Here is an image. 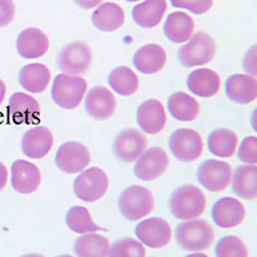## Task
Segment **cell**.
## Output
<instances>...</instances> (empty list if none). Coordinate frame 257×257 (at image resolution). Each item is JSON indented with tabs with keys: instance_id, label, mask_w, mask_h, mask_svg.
Wrapping results in <instances>:
<instances>
[{
	"instance_id": "6da1fadb",
	"label": "cell",
	"mask_w": 257,
	"mask_h": 257,
	"mask_svg": "<svg viewBox=\"0 0 257 257\" xmlns=\"http://www.w3.org/2000/svg\"><path fill=\"white\" fill-rule=\"evenodd\" d=\"M169 207L175 219L183 221L197 219L205 212L206 197L202 190L194 185H181L170 196Z\"/></svg>"
},
{
	"instance_id": "7a4b0ae2",
	"label": "cell",
	"mask_w": 257,
	"mask_h": 257,
	"mask_svg": "<svg viewBox=\"0 0 257 257\" xmlns=\"http://www.w3.org/2000/svg\"><path fill=\"white\" fill-rule=\"evenodd\" d=\"M175 239L176 243L185 251H205L210 248L213 243L215 231L206 220H187L176 226Z\"/></svg>"
},
{
	"instance_id": "3957f363",
	"label": "cell",
	"mask_w": 257,
	"mask_h": 257,
	"mask_svg": "<svg viewBox=\"0 0 257 257\" xmlns=\"http://www.w3.org/2000/svg\"><path fill=\"white\" fill-rule=\"evenodd\" d=\"M88 84L82 77L76 75H67L59 73L54 77L52 85L53 102L63 109H73L82 102L85 93H86Z\"/></svg>"
},
{
	"instance_id": "277c9868",
	"label": "cell",
	"mask_w": 257,
	"mask_h": 257,
	"mask_svg": "<svg viewBox=\"0 0 257 257\" xmlns=\"http://www.w3.org/2000/svg\"><path fill=\"white\" fill-rule=\"evenodd\" d=\"M155 199L152 192L141 185H132L122 190L118 198V210L128 221L144 219L153 211Z\"/></svg>"
},
{
	"instance_id": "5b68a950",
	"label": "cell",
	"mask_w": 257,
	"mask_h": 257,
	"mask_svg": "<svg viewBox=\"0 0 257 257\" xmlns=\"http://www.w3.org/2000/svg\"><path fill=\"white\" fill-rule=\"evenodd\" d=\"M216 54V44L206 32H196L178 50V59L184 67H199L210 63Z\"/></svg>"
},
{
	"instance_id": "8992f818",
	"label": "cell",
	"mask_w": 257,
	"mask_h": 257,
	"mask_svg": "<svg viewBox=\"0 0 257 257\" xmlns=\"http://www.w3.org/2000/svg\"><path fill=\"white\" fill-rule=\"evenodd\" d=\"M93 53L84 41H72L64 45L57 57V66L62 73L82 75L90 68Z\"/></svg>"
},
{
	"instance_id": "52a82bcc",
	"label": "cell",
	"mask_w": 257,
	"mask_h": 257,
	"mask_svg": "<svg viewBox=\"0 0 257 257\" xmlns=\"http://www.w3.org/2000/svg\"><path fill=\"white\" fill-rule=\"evenodd\" d=\"M108 189V176L99 167L82 170L75 181L73 192L85 202H96L103 198Z\"/></svg>"
},
{
	"instance_id": "ba28073f",
	"label": "cell",
	"mask_w": 257,
	"mask_h": 257,
	"mask_svg": "<svg viewBox=\"0 0 257 257\" xmlns=\"http://www.w3.org/2000/svg\"><path fill=\"white\" fill-rule=\"evenodd\" d=\"M169 148L174 157L180 162H193L202 155L203 142L196 130L178 128L170 135Z\"/></svg>"
},
{
	"instance_id": "9c48e42d",
	"label": "cell",
	"mask_w": 257,
	"mask_h": 257,
	"mask_svg": "<svg viewBox=\"0 0 257 257\" xmlns=\"http://www.w3.org/2000/svg\"><path fill=\"white\" fill-rule=\"evenodd\" d=\"M147 147L148 141L143 133L137 128H125L114 138L112 152L121 162L132 164L146 152Z\"/></svg>"
},
{
	"instance_id": "30bf717a",
	"label": "cell",
	"mask_w": 257,
	"mask_h": 257,
	"mask_svg": "<svg viewBox=\"0 0 257 257\" xmlns=\"http://www.w3.org/2000/svg\"><path fill=\"white\" fill-rule=\"evenodd\" d=\"M197 180L210 192L226 189L231 180V166L224 161L206 160L197 169Z\"/></svg>"
},
{
	"instance_id": "8fae6325",
	"label": "cell",
	"mask_w": 257,
	"mask_h": 257,
	"mask_svg": "<svg viewBox=\"0 0 257 257\" xmlns=\"http://www.w3.org/2000/svg\"><path fill=\"white\" fill-rule=\"evenodd\" d=\"M90 152L84 144L79 142H66L57 151V167L66 174H77L90 164Z\"/></svg>"
},
{
	"instance_id": "7c38bea8",
	"label": "cell",
	"mask_w": 257,
	"mask_h": 257,
	"mask_svg": "<svg viewBox=\"0 0 257 257\" xmlns=\"http://www.w3.org/2000/svg\"><path fill=\"white\" fill-rule=\"evenodd\" d=\"M169 167V156L161 147L146 149V152L135 161L134 174L138 179L152 181L166 173Z\"/></svg>"
},
{
	"instance_id": "4fadbf2b",
	"label": "cell",
	"mask_w": 257,
	"mask_h": 257,
	"mask_svg": "<svg viewBox=\"0 0 257 257\" xmlns=\"http://www.w3.org/2000/svg\"><path fill=\"white\" fill-rule=\"evenodd\" d=\"M135 235L142 244L151 248H162L171 239V228L161 217H149L135 226Z\"/></svg>"
},
{
	"instance_id": "5bb4252c",
	"label": "cell",
	"mask_w": 257,
	"mask_h": 257,
	"mask_svg": "<svg viewBox=\"0 0 257 257\" xmlns=\"http://www.w3.org/2000/svg\"><path fill=\"white\" fill-rule=\"evenodd\" d=\"M211 216L213 222L220 228H235L245 217L244 206L233 197H222L212 206Z\"/></svg>"
},
{
	"instance_id": "9a60e30c",
	"label": "cell",
	"mask_w": 257,
	"mask_h": 257,
	"mask_svg": "<svg viewBox=\"0 0 257 257\" xmlns=\"http://www.w3.org/2000/svg\"><path fill=\"white\" fill-rule=\"evenodd\" d=\"M11 183L17 193L31 194L38 189L41 183L40 170L29 161H15L11 167Z\"/></svg>"
},
{
	"instance_id": "2e32d148",
	"label": "cell",
	"mask_w": 257,
	"mask_h": 257,
	"mask_svg": "<svg viewBox=\"0 0 257 257\" xmlns=\"http://www.w3.org/2000/svg\"><path fill=\"white\" fill-rule=\"evenodd\" d=\"M85 109L94 120H107L116 109V98L109 89L94 86L85 96Z\"/></svg>"
},
{
	"instance_id": "e0dca14e",
	"label": "cell",
	"mask_w": 257,
	"mask_h": 257,
	"mask_svg": "<svg viewBox=\"0 0 257 257\" xmlns=\"http://www.w3.org/2000/svg\"><path fill=\"white\" fill-rule=\"evenodd\" d=\"M167 117L165 107L157 99H148L137 109V122L147 134H158L165 128Z\"/></svg>"
},
{
	"instance_id": "ac0fdd59",
	"label": "cell",
	"mask_w": 257,
	"mask_h": 257,
	"mask_svg": "<svg viewBox=\"0 0 257 257\" xmlns=\"http://www.w3.org/2000/svg\"><path fill=\"white\" fill-rule=\"evenodd\" d=\"M53 147V135L45 126L30 128L21 139V149L25 156L34 160H40L50 152Z\"/></svg>"
},
{
	"instance_id": "d6986e66",
	"label": "cell",
	"mask_w": 257,
	"mask_h": 257,
	"mask_svg": "<svg viewBox=\"0 0 257 257\" xmlns=\"http://www.w3.org/2000/svg\"><path fill=\"white\" fill-rule=\"evenodd\" d=\"M17 52L22 58H40L49 49V39L40 29L29 27L21 31L16 41Z\"/></svg>"
},
{
	"instance_id": "ffe728a7",
	"label": "cell",
	"mask_w": 257,
	"mask_h": 257,
	"mask_svg": "<svg viewBox=\"0 0 257 257\" xmlns=\"http://www.w3.org/2000/svg\"><path fill=\"white\" fill-rule=\"evenodd\" d=\"M225 94L229 99L238 104H249L257 98V80L249 75L237 73L225 81Z\"/></svg>"
},
{
	"instance_id": "44dd1931",
	"label": "cell",
	"mask_w": 257,
	"mask_h": 257,
	"mask_svg": "<svg viewBox=\"0 0 257 257\" xmlns=\"http://www.w3.org/2000/svg\"><path fill=\"white\" fill-rule=\"evenodd\" d=\"M9 116L16 123H32L39 120L40 105L26 93H15L9 99Z\"/></svg>"
},
{
	"instance_id": "7402d4cb",
	"label": "cell",
	"mask_w": 257,
	"mask_h": 257,
	"mask_svg": "<svg viewBox=\"0 0 257 257\" xmlns=\"http://www.w3.org/2000/svg\"><path fill=\"white\" fill-rule=\"evenodd\" d=\"M166 61V52L164 48L157 44L144 45L133 57L134 67L146 75H152L162 70Z\"/></svg>"
},
{
	"instance_id": "603a6c76",
	"label": "cell",
	"mask_w": 257,
	"mask_h": 257,
	"mask_svg": "<svg viewBox=\"0 0 257 257\" xmlns=\"http://www.w3.org/2000/svg\"><path fill=\"white\" fill-rule=\"evenodd\" d=\"M188 90L196 96L210 98L216 95L220 89V77L215 71L208 68H198L188 75Z\"/></svg>"
},
{
	"instance_id": "cb8c5ba5",
	"label": "cell",
	"mask_w": 257,
	"mask_h": 257,
	"mask_svg": "<svg viewBox=\"0 0 257 257\" xmlns=\"http://www.w3.org/2000/svg\"><path fill=\"white\" fill-rule=\"evenodd\" d=\"M231 189L239 198L253 201L257 198V166L242 165L231 175Z\"/></svg>"
},
{
	"instance_id": "d4e9b609",
	"label": "cell",
	"mask_w": 257,
	"mask_h": 257,
	"mask_svg": "<svg viewBox=\"0 0 257 257\" xmlns=\"http://www.w3.org/2000/svg\"><path fill=\"white\" fill-rule=\"evenodd\" d=\"M166 9V0H144L133 9V20L137 26L153 29L160 25Z\"/></svg>"
},
{
	"instance_id": "484cf974",
	"label": "cell",
	"mask_w": 257,
	"mask_h": 257,
	"mask_svg": "<svg viewBox=\"0 0 257 257\" xmlns=\"http://www.w3.org/2000/svg\"><path fill=\"white\" fill-rule=\"evenodd\" d=\"M194 32V21L184 12H174L165 21L164 34L171 43L184 44Z\"/></svg>"
},
{
	"instance_id": "4316f807",
	"label": "cell",
	"mask_w": 257,
	"mask_h": 257,
	"mask_svg": "<svg viewBox=\"0 0 257 257\" xmlns=\"http://www.w3.org/2000/svg\"><path fill=\"white\" fill-rule=\"evenodd\" d=\"M91 22L103 32L116 31L125 22V13L118 4L102 3L91 15Z\"/></svg>"
},
{
	"instance_id": "83f0119b",
	"label": "cell",
	"mask_w": 257,
	"mask_h": 257,
	"mask_svg": "<svg viewBox=\"0 0 257 257\" xmlns=\"http://www.w3.org/2000/svg\"><path fill=\"white\" fill-rule=\"evenodd\" d=\"M20 84L25 90L30 93H41L48 88L50 79V71L41 63L26 64L20 71Z\"/></svg>"
},
{
	"instance_id": "f1b7e54d",
	"label": "cell",
	"mask_w": 257,
	"mask_h": 257,
	"mask_svg": "<svg viewBox=\"0 0 257 257\" xmlns=\"http://www.w3.org/2000/svg\"><path fill=\"white\" fill-rule=\"evenodd\" d=\"M167 109L175 120L189 122L196 120L199 114V103L189 94L176 91L169 96Z\"/></svg>"
},
{
	"instance_id": "f546056e",
	"label": "cell",
	"mask_w": 257,
	"mask_h": 257,
	"mask_svg": "<svg viewBox=\"0 0 257 257\" xmlns=\"http://www.w3.org/2000/svg\"><path fill=\"white\" fill-rule=\"evenodd\" d=\"M238 146L237 134L230 128H216L207 138V148L213 156L228 158L235 153Z\"/></svg>"
},
{
	"instance_id": "4dcf8cb0",
	"label": "cell",
	"mask_w": 257,
	"mask_h": 257,
	"mask_svg": "<svg viewBox=\"0 0 257 257\" xmlns=\"http://www.w3.org/2000/svg\"><path fill=\"white\" fill-rule=\"evenodd\" d=\"M73 251L77 257H107L109 240L96 233L81 234L73 243Z\"/></svg>"
},
{
	"instance_id": "1f68e13d",
	"label": "cell",
	"mask_w": 257,
	"mask_h": 257,
	"mask_svg": "<svg viewBox=\"0 0 257 257\" xmlns=\"http://www.w3.org/2000/svg\"><path fill=\"white\" fill-rule=\"evenodd\" d=\"M108 84L117 94L122 96H130L139 88V79L132 68L122 66L109 72Z\"/></svg>"
},
{
	"instance_id": "d6a6232c",
	"label": "cell",
	"mask_w": 257,
	"mask_h": 257,
	"mask_svg": "<svg viewBox=\"0 0 257 257\" xmlns=\"http://www.w3.org/2000/svg\"><path fill=\"white\" fill-rule=\"evenodd\" d=\"M66 224L72 231L77 234H88L100 231L102 228L93 221L88 208L82 206H72L66 215Z\"/></svg>"
},
{
	"instance_id": "836d02e7",
	"label": "cell",
	"mask_w": 257,
	"mask_h": 257,
	"mask_svg": "<svg viewBox=\"0 0 257 257\" xmlns=\"http://www.w3.org/2000/svg\"><path fill=\"white\" fill-rule=\"evenodd\" d=\"M216 257H248L244 242L235 235H225L216 242Z\"/></svg>"
},
{
	"instance_id": "e575fe53",
	"label": "cell",
	"mask_w": 257,
	"mask_h": 257,
	"mask_svg": "<svg viewBox=\"0 0 257 257\" xmlns=\"http://www.w3.org/2000/svg\"><path fill=\"white\" fill-rule=\"evenodd\" d=\"M144 244L134 238H121L109 245L108 257H146Z\"/></svg>"
},
{
	"instance_id": "d590c367",
	"label": "cell",
	"mask_w": 257,
	"mask_h": 257,
	"mask_svg": "<svg viewBox=\"0 0 257 257\" xmlns=\"http://www.w3.org/2000/svg\"><path fill=\"white\" fill-rule=\"evenodd\" d=\"M238 160L244 162L245 165L257 164V138L247 137L240 143L237 152Z\"/></svg>"
},
{
	"instance_id": "8d00e7d4",
	"label": "cell",
	"mask_w": 257,
	"mask_h": 257,
	"mask_svg": "<svg viewBox=\"0 0 257 257\" xmlns=\"http://www.w3.org/2000/svg\"><path fill=\"white\" fill-rule=\"evenodd\" d=\"M176 8L187 9L194 15H205L213 6V0H170Z\"/></svg>"
},
{
	"instance_id": "74e56055",
	"label": "cell",
	"mask_w": 257,
	"mask_h": 257,
	"mask_svg": "<svg viewBox=\"0 0 257 257\" xmlns=\"http://www.w3.org/2000/svg\"><path fill=\"white\" fill-rule=\"evenodd\" d=\"M15 13L13 0H0V27L8 26L15 18Z\"/></svg>"
},
{
	"instance_id": "f35d334b",
	"label": "cell",
	"mask_w": 257,
	"mask_h": 257,
	"mask_svg": "<svg viewBox=\"0 0 257 257\" xmlns=\"http://www.w3.org/2000/svg\"><path fill=\"white\" fill-rule=\"evenodd\" d=\"M243 70L249 76L256 77V45H252L251 49L245 53L244 58H243Z\"/></svg>"
},
{
	"instance_id": "ab89813d",
	"label": "cell",
	"mask_w": 257,
	"mask_h": 257,
	"mask_svg": "<svg viewBox=\"0 0 257 257\" xmlns=\"http://www.w3.org/2000/svg\"><path fill=\"white\" fill-rule=\"evenodd\" d=\"M73 2L82 9H93L103 3V0H73Z\"/></svg>"
},
{
	"instance_id": "60d3db41",
	"label": "cell",
	"mask_w": 257,
	"mask_h": 257,
	"mask_svg": "<svg viewBox=\"0 0 257 257\" xmlns=\"http://www.w3.org/2000/svg\"><path fill=\"white\" fill-rule=\"evenodd\" d=\"M7 180H8V170L0 162V190L4 189V187L7 185Z\"/></svg>"
},
{
	"instance_id": "b9f144b4",
	"label": "cell",
	"mask_w": 257,
	"mask_h": 257,
	"mask_svg": "<svg viewBox=\"0 0 257 257\" xmlns=\"http://www.w3.org/2000/svg\"><path fill=\"white\" fill-rule=\"evenodd\" d=\"M6 91H7L6 84H4V82L0 80V104L3 103L4 98H6Z\"/></svg>"
},
{
	"instance_id": "7bdbcfd3",
	"label": "cell",
	"mask_w": 257,
	"mask_h": 257,
	"mask_svg": "<svg viewBox=\"0 0 257 257\" xmlns=\"http://www.w3.org/2000/svg\"><path fill=\"white\" fill-rule=\"evenodd\" d=\"M184 257H208L206 253H201V252H196V253H189Z\"/></svg>"
},
{
	"instance_id": "ee69618b",
	"label": "cell",
	"mask_w": 257,
	"mask_h": 257,
	"mask_svg": "<svg viewBox=\"0 0 257 257\" xmlns=\"http://www.w3.org/2000/svg\"><path fill=\"white\" fill-rule=\"evenodd\" d=\"M21 257H44V256L40 253H26V254H22Z\"/></svg>"
},
{
	"instance_id": "f6af8a7d",
	"label": "cell",
	"mask_w": 257,
	"mask_h": 257,
	"mask_svg": "<svg viewBox=\"0 0 257 257\" xmlns=\"http://www.w3.org/2000/svg\"><path fill=\"white\" fill-rule=\"evenodd\" d=\"M57 257H73L71 254H61V256H57Z\"/></svg>"
},
{
	"instance_id": "bcb514c9",
	"label": "cell",
	"mask_w": 257,
	"mask_h": 257,
	"mask_svg": "<svg viewBox=\"0 0 257 257\" xmlns=\"http://www.w3.org/2000/svg\"><path fill=\"white\" fill-rule=\"evenodd\" d=\"M126 2H139V0H126Z\"/></svg>"
}]
</instances>
